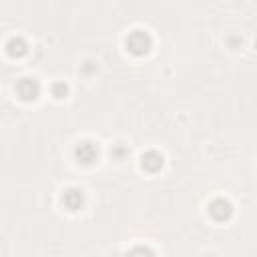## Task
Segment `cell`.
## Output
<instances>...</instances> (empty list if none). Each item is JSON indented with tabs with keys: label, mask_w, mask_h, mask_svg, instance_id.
<instances>
[{
	"label": "cell",
	"mask_w": 257,
	"mask_h": 257,
	"mask_svg": "<svg viewBox=\"0 0 257 257\" xmlns=\"http://www.w3.org/2000/svg\"><path fill=\"white\" fill-rule=\"evenodd\" d=\"M126 46H128V50H131L133 54H145V52H149V48H151V38H149V34L137 30V32H133V34L126 38Z\"/></svg>",
	"instance_id": "6da1fadb"
},
{
	"label": "cell",
	"mask_w": 257,
	"mask_h": 257,
	"mask_svg": "<svg viewBox=\"0 0 257 257\" xmlns=\"http://www.w3.org/2000/svg\"><path fill=\"white\" fill-rule=\"evenodd\" d=\"M209 213H211L217 221H225V219H229V215H231V205H229V201H225V199H215V201L209 205Z\"/></svg>",
	"instance_id": "7a4b0ae2"
},
{
	"label": "cell",
	"mask_w": 257,
	"mask_h": 257,
	"mask_svg": "<svg viewBox=\"0 0 257 257\" xmlns=\"http://www.w3.org/2000/svg\"><path fill=\"white\" fill-rule=\"evenodd\" d=\"M16 90H18V94H20L22 98H26V100H32V98L38 96V84H36V80H32V78H22V80L18 82Z\"/></svg>",
	"instance_id": "3957f363"
},
{
	"label": "cell",
	"mask_w": 257,
	"mask_h": 257,
	"mask_svg": "<svg viewBox=\"0 0 257 257\" xmlns=\"http://www.w3.org/2000/svg\"><path fill=\"white\" fill-rule=\"evenodd\" d=\"M62 203L66 205V209L76 211V209H80V205L84 203V195H82V191H78V189H68V191L64 193V197H62Z\"/></svg>",
	"instance_id": "277c9868"
},
{
	"label": "cell",
	"mask_w": 257,
	"mask_h": 257,
	"mask_svg": "<svg viewBox=\"0 0 257 257\" xmlns=\"http://www.w3.org/2000/svg\"><path fill=\"white\" fill-rule=\"evenodd\" d=\"M76 159L80 163H92L96 159V147L92 143H80L76 147Z\"/></svg>",
	"instance_id": "5b68a950"
},
{
	"label": "cell",
	"mask_w": 257,
	"mask_h": 257,
	"mask_svg": "<svg viewBox=\"0 0 257 257\" xmlns=\"http://www.w3.org/2000/svg\"><path fill=\"white\" fill-rule=\"evenodd\" d=\"M143 167L147 169V171H151V173H155V171H159L161 167H163V157L159 155V153H147V155H143Z\"/></svg>",
	"instance_id": "8992f818"
},
{
	"label": "cell",
	"mask_w": 257,
	"mask_h": 257,
	"mask_svg": "<svg viewBox=\"0 0 257 257\" xmlns=\"http://www.w3.org/2000/svg\"><path fill=\"white\" fill-rule=\"evenodd\" d=\"M24 50H26V44H24L20 38H12V40L8 42V52H10L12 56H20V54H24Z\"/></svg>",
	"instance_id": "52a82bcc"
},
{
	"label": "cell",
	"mask_w": 257,
	"mask_h": 257,
	"mask_svg": "<svg viewBox=\"0 0 257 257\" xmlns=\"http://www.w3.org/2000/svg\"><path fill=\"white\" fill-rule=\"evenodd\" d=\"M64 92H66V86H64V84H56V86H54V94H56L58 98H60Z\"/></svg>",
	"instance_id": "ba28073f"
}]
</instances>
